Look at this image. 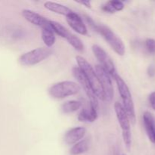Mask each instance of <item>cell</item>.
Instances as JSON below:
<instances>
[{"mask_svg": "<svg viewBox=\"0 0 155 155\" xmlns=\"http://www.w3.org/2000/svg\"><path fill=\"white\" fill-rule=\"evenodd\" d=\"M114 110L116 114L117 119L122 130V136L126 148L130 150L132 146V133H131V122L130 120L127 112L123 107L122 104L117 101L114 103Z\"/></svg>", "mask_w": 155, "mask_h": 155, "instance_id": "obj_4", "label": "cell"}, {"mask_svg": "<svg viewBox=\"0 0 155 155\" xmlns=\"http://www.w3.org/2000/svg\"><path fill=\"white\" fill-rule=\"evenodd\" d=\"M153 142L155 143V134H154V142Z\"/></svg>", "mask_w": 155, "mask_h": 155, "instance_id": "obj_25", "label": "cell"}, {"mask_svg": "<svg viewBox=\"0 0 155 155\" xmlns=\"http://www.w3.org/2000/svg\"><path fill=\"white\" fill-rule=\"evenodd\" d=\"M78 4L84 5L85 7L88 8H91V2L90 1H77Z\"/></svg>", "mask_w": 155, "mask_h": 155, "instance_id": "obj_24", "label": "cell"}, {"mask_svg": "<svg viewBox=\"0 0 155 155\" xmlns=\"http://www.w3.org/2000/svg\"><path fill=\"white\" fill-rule=\"evenodd\" d=\"M89 148V139H82L80 142H77L73 145L72 148L70 149L71 155H80L84 154Z\"/></svg>", "mask_w": 155, "mask_h": 155, "instance_id": "obj_18", "label": "cell"}, {"mask_svg": "<svg viewBox=\"0 0 155 155\" xmlns=\"http://www.w3.org/2000/svg\"><path fill=\"white\" fill-rule=\"evenodd\" d=\"M86 133V130L84 127H74L68 130L64 136V142L68 145H74L77 142L82 140L85 136Z\"/></svg>", "mask_w": 155, "mask_h": 155, "instance_id": "obj_13", "label": "cell"}, {"mask_svg": "<svg viewBox=\"0 0 155 155\" xmlns=\"http://www.w3.org/2000/svg\"><path fill=\"white\" fill-rule=\"evenodd\" d=\"M81 107L82 103L80 101L72 100V101H68L62 104V105L61 106V109L64 114H71L77 111Z\"/></svg>", "mask_w": 155, "mask_h": 155, "instance_id": "obj_19", "label": "cell"}, {"mask_svg": "<svg viewBox=\"0 0 155 155\" xmlns=\"http://www.w3.org/2000/svg\"><path fill=\"white\" fill-rule=\"evenodd\" d=\"M66 20L70 27L74 31L77 32V33L83 35V36L87 34V27L85 25L84 22L83 21V18L78 14H77L74 12H72L71 14L67 15Z\"/></svg>", "mask_w": 155, "mask_h": 155, "instance_id": "obj_11", "label": "cell"}, {"mask_svg": "<svg viewBox=\"0 0 155 155\" xmlns=\"http://www.w3.org/2000/svg\"><path fill=\"white\" fill-rule=\"evenodd\" d=\"M97 118H98L97 109L91 105L90 103L83 107L78 115V120L80 122L93 123L96 120Z\"/></svg>", "mask_w": 155, "mask_h": 155, "instance_id": "obj_14", "label": "cell"}, {"mask_svg": "<svg viewBox=\"0 0 155 155\" xmlns=\"http://www.w3.org/2000/svg\"><path fill=\"white\" fill-rule=\"evenodd\" d=\"M80 89L81 88L78 83L66 80L52 85L48 92L52 98L56 99H63L67 97L77 95L80 91Z\"/></svg>", "mask_w": 155, "mask_h": 155, "instance_id": "obj_5", "label": "cell"}, {"mask_svg": "<svg viewBox=\"0 0 155 155\" xmlns=\"http://www.w3.org/2000/svg\"><path fill=\"white\" fill-rule=\"evenodd\" d=\"M44 7L48 9V10L54 12V13L64 15V16H67V15H68L73 12L71 8H69L67 6L60 4V3L54 2H45L44 3Z\"/></svg>", "mask_w": 155, "mask_h": 155, "instance_id": "obj_16", "label": "cell"}, {"mask_svg": "<svg viewBox=\"0 0 155 155\" xmlns=\"http://www.w3.org/2000/svg\"><path fill=\"white\" fill-rule=\"evenodd\" d=\"M22 16L24 17L26 21L31 23L33 25L41 27V28H43V27H48L50 25L49 20L32 10L24 9L22 11Z\"/></svg>", "mask_w": 155, "mask_h": 155, "instance_id": "obj_12", "label": "cell"}, {"mask_svg": "<svg viewBox=\"0 0 155 155\" xmlns=\"http://www.w3.org/2000/svg\"><path fill=\"white\" fill-rule=\"evenodd\" d=\"M149 103L151 104V107L155 110V92H151L149 95Z\"/></svg>", "mask_w": 155, "mask_h": 155, "instance_id": "obj_23", "label": "cell"}, {"mask_svg": "<svg viewBox=\"0 0 155 155\" xmlns=\"http://www.w3.org/2000/svg\"><path fill=\"white\" fill-rule=\"evenodd\" d=\"M92 52L96 58L97 60L99 62V65L113 78L118 75L116 67L111 58L109 56V54L98 45L94 44L92 46Z\"/></svg>", "mask_w": 155, "mask_h": 155, "instance_id": "obj_7", "label": "cell"}, {"mask_svg": "<svg viewBox=\"0 0 155 155\" xmlns=\"http://www.w3.org/2000/svg\"><path fill=\"white\" fill-rule=\"evenodd\" d=\"M122 155H126V154H122Z\"/></svg>", "mask_w": 155, "mask_h": 155, "instance_id": "obj_26", "label": "cell"}, {"mask_svg": "<svg viewBox=\"0 0 155 155\" xmlns=\"http://www.w3.org/2000/svg\"><path fill=\"white\" fill-rule=\"evenodd\" d=\"M94 30L102 36V37L118 55L124 56L125 54L126 47L124 42L110 27L103 24H96Z\"/></svg>", "mask_w": 155, "mask_h": 155, "instance_id": "obj_3", "label": "cell"}, {"mask_svg": "<svg viewBox=\"0 0 155 155\" xmlns=\"http://www.w3.org/2000/svg\"><path fill=\"white\" fill-rule=\"evenodd\" d=\"M109 2H110V5H111V6L113 7L115 12H120V11H122L123 9L124 8V4L123 2L117 1V0H112V1Z\"/></svg>", "mask_w": 155, "mask_h": 155, "instance_id": "obj_21", "label": "cell"}, {"mask_svg": "<svg viewBox=\"0 0 155 155\" xmlns=\"http://www.w3.org/2000/svg\"><path fill=\"white\" fill-rule=\"evenodd\" d=\"M145 47L148 52L151 54H155V39H148L145 41Z\"/></svg>", "mask_w": 155, "mask_h": 155, "instance_id": "obj_20", "label": "cell"}, {"mask_svg": "<svg viewBox=\"0 0 155 155\" xmlns=\"http://www.w3.org/2000/svg\"><path fill=\"white\" fill-rule=\"evenodd\" d=\"M95 71L99 80L101 89H102L104 100L107 101H111L114 97V87L110 76L99 64H97L95 66Z\"/></svg>", "mask_w": 155, "mask_h": 155, "instance_id": "obj_10", "label": "cell"}, {"mask_svg": "<svg viewBox=\"0 0 155 155\" xmlns=\"http://www.w3.org/2000/svg\"><path fill=\"white\" fill-rule=\"evenodd\" d=\"M50 24L52 28L53 31L60 36L61 37L64 38L68 42L70 45H72L77 51H82L84 49V45L83 42L79 37H77L76 35L73 34L72 33L69 31L66 27H64L60 23L56 22V21H50Z\"/></svg>", "mask_w": 155, "mask_h": 155, "instance_id": "obj_8", "label": "cell"}, {"mask_svg": "<svg viewBox=\"0 0 155 155\" xmlns=\"http://www.w3.org/2000/svg\"><path fill=\"white\" fill-rule=\"evenodd\" d=\"M143 122L145 131L151 142H154L155 134V121L152 114L150 112L145 111L143 114Z\"/></svg>", "mask_w": 155, "mask_h": 155, "instance_id": "obj_15", "label": "cell"}, {"mask_svg": "<svg viewBox=\"0 0 155 155\" xmlns=\"http://www.w3.org/2000/svg\"><path fill=\"white\" fill-rule=\"evenodd\" d=\"M76 60H77V64L79 66L78 68L81 70L83 75L85 76L87 81L89 83L98 99L104 100V94H103L102 89H101V84L99 83V80H98V76H97L93 67L89 63V61L86 58L82 56H77Z\"/></svg>", "mask_w": 155, "mask_h": 155, "instance_id": "obj_1", "label": "cell"}, {"mask_svg": "<svg viewBox=\"0 0 155 155\" xmlns=\"http://www.w3.org/2000/svg\"><path fill=\"white\" fill-rule=\"evenodd\" d=\"M72 72H73V74H74V77H75L76 80H77V82H78L80 88H82V89L84 90L85 93H86V95H87L88 98H89V103H90L91 105L93 106L95 109L98 108V98H97V96L95 95V92H94L92 88L91 87L89 83L87 81V80H86V78L85 77V76L83 75L81 70H80L78 67H74L72 70Z\"/></svg>", "mask_w": 155, "mask_h": 155, "instance_id": "obj_9", "label": "cell"}, {"mask_svg": "<svg viewBox=\"0 0 155 155\" xmlns=\"http://www.w3.org/2000/svg\"><path fill=\"white\" fill-rule=\"evenodd\" d=\"M101 10H102L103 12H106V13H110V14L115 13V11L114 10L113 7H112L111 5H110V2H107L105 3V4L101 6Z\"/></svg>", "mask_w": 155, "mask_h": 155, "instance_id": "obj_22", "label": "cell"}, {"mask_svg": "<svg viewBox=\"0 0 155 155\" xmlns=\"http://www.w3.org/2000/svg\"><path fill=\"white\" fill-rule=\"evenodd\" d=\"M52 54V50L47 47L35 48L23 54L19 58V62L23 66H33L48 58Z\"/></svg>", "mask_w": 155, "mask_h": 155, "instance_id": "obj_6", "label": "cell"}, {"mask_svg": "<svg viewBox=\"0 0 155 155\" xmlns=\"http://www.w3.org/2000/svg\"><path fill=\"white\" fill-rule=\"evenodd\" d=\"M114 80L116 81L119 94L121 97V99H122L123 104H122L125 111L127 112V115L130 118V122L133 124H135L136 121V111H135L134 103H133V97H132L130 89H129L126 82L119 75L117 76Z\"/></svg>", "mask_w": 155, "mask_h": 155, "instance_id": "obj_2", "label": "cell"}, {"mask_svg": "<svg viewBox=\"0 0 155 155\" xmlns=\"http://www.w3.org/2000/svg\"><path fill=\"white\" fill-rule=\"evenodd\" d=\"M41 36H42V41L46 45L47 48L51 47L55 42V35H54V32L53 31L52 28H51V24L48 27L42 28Z\"/></svg>", "mask_w": 155, "mask_h": 155, "instance_id": "obj_17", "label": "cell"}]
</instances>
